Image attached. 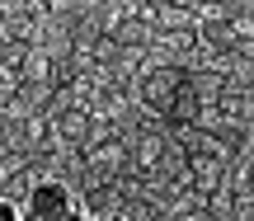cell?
Segmentation results:
<instances>
[{"label": "cell", "mask_w": 254, "mask_h": 221, "mask_svg": "<svg viewBox=\"0 0 254 221\" xmlns=\"http://www.w3.org/2000/svg\"><path fill=\"white\" fill-rule=\"evenodd\" d=\"M189 85V66H174V61H146L141 80H136V104H141L146 113H155V118L170 122V104L174 94Z\"/></svg>", "instance_id": "6da1fadb"}, {"label": "cell", "mask_w": 254, "mask_h": 221, "mask_svg": "<svg viewBox=\"0 0 254 221\" xmlns=\"http://www.w3.org/2000/svg\"><path fill=\"white\" fill-rule=\"evenodd\" d=\"M57 217H80V188L62 174L33 179V198H28V221H57Z\"/></svg>", "instance_id": "7a4b0ae2"}, {"label": "cell", "mask_w": 254, "mask_h": 221, "mask_svg": "<svg viewBox=\"0 0 254 221\" xmlns=\"http://www.w3.org/2000/svg\"><path fill=\"white\" fill-rule=\"evenodd\" d=\"M127 193L118 179H94V184L80 188V217L85 221H123Z\"/></svg>", "instance_id": "3957f363"}, {"label": "cell", "mask_w": 254, "mask_h": 221, "mask_svg": "<svg viewBox=\"0 0 254 221\" xmlns=\"http://www.w3.org/2000/svg\"><path fill=\"white\" fill-rule=\"evenodd\" d=\"M193 47H198V28H155V38H151V61L184 66Z\"/></svg>", "instance_id": "277c9868"}, {"label": "cell", "mask_w": 254, "mask_h": 221, "mask_svg": "<svg viewBox=\"0 0 254 221\" xmlns=\"http://www.w3.org/2000/svg\"><path fill=\"white\" fill-rule=\"evenodd\" d=\"M202 104H207V99H202V94L193 90V80H189L179 94H174V104H170V127H174V122H198Z\"/></svg>", "instance_id": "5b68a950"}, {"label": "cell", "mask_w": 254, "mask_h": 221, "mask_svg": "<svg viewBox=\"0 0 254 221\" xmlns=\"http://www.w3.org/2000/svg\"><path fill=\"white\" fill-rule=\"evenodd\" d=\"M28 38L24 33H14V28H0V66H24V56H28Z\"/></svg>", "instance_id": "8992f818"}]
</instances>
